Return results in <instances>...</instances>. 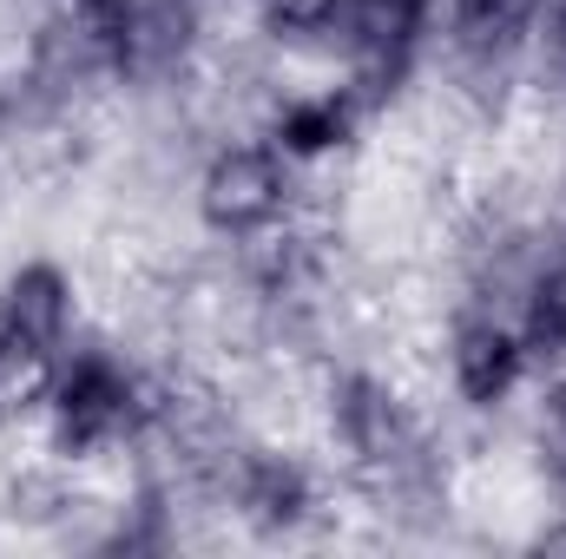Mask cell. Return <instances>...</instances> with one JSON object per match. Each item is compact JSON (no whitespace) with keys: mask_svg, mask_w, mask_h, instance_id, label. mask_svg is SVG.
I'll return each mask as SVG.
<instances>
[{"mask_svg":"<svg viewBox=\"0 0 566 559\" xmlns=\"http://www.w3.org/2000/svg\"><path fill=\"white\" fill-rule=\"evenodd\" d=\"M521 342H527V362H534V356H541V362L566 356V251L527 283V296H521Z\"/></svg>","mask_w":566,"mask_h":559,"instance_id":"9","label":"cell"},{"mask_svg":"<svg viewBox=\"0 0 566 559\" xmlns=\"http://www.w3.org/2000/svg\"><path fill=\"white\" fill-rule=\"evenodd\" d=\"M336 434L356 461L369 467H396L402 454H416V428H409V409L396 402L389 382L376 376H343L336 382Z\"/></svg>","mask_w":566,"mask_h":559,"instance_id":"5","label":"cell"},{"mask_svg":"<svg viewBox=\"0 0 566 559\" xmlns=\"http://www.w3.org/2000/svg\"><path fill=\"white\" fill-rule=\"evenodd\" d=\"M547 33H541V73L566 93V0H547Z\"/></svg>","mask_w":566,"mask_h":559,"instance_id":"12","label":"cell"},{"mask_svg":"<svg viewBox=\"0 0 566 559\" xmlns=\"http://www.w3.org/2000/svg\"><path fill=\"white\" fill-rule=\"evenodd\" d=\"M73 323V283L60 264H20L0 289V376L46 369Z\"/></svg>","mask_w":566,"mask_h":559,"instance_id":"3","label":"cell"},{"mask_svg":"<svg viewBox=\"0 0 566 559\" xmlns=\"http://www.w3.org/2000/svg\"><path fill=\"white\" fill-rule=\"evenodd\" d=\"M349 20H356V0H264V33H277L290 46L349 33Z\"/></svg>","mask_w":566,"mask_h":559,"instance_id":"10","label":"cell"},{"mask_svg":"<svg viewBox=\"0 0 566 559\" xmlns=\"http://www.w3.org/2000/svg\"><path fill=\"white\" fill-rule=\"evenodd\" d=\"M356 133V93H316V99H290L277 119V151L283 158H323Z\"/></svg>","mask_w":566,"mask_h":559,"instance_id":"7","label":"cell"},{"mask_svg":"<svg viewBox=\"0 0 566 559\" xmlns=\"http://www.w3.org/2000/svg\"><path fill=\"white\" fill-rule=\"evenodd\" d=\"M310 507H316L310 474L290 454H244L238 461V514L258 534H290L296 520H310Z\"/></svg>","mask_w":566,"mask_h":559,"instance_id":"6","label":"cell"},{"mask_svg":"<svg viewBox=\"0 0 566 559\" xmlns=\"http://www.w3.org/2000/svg\"><path fill=\"white\" fill-rule=\"evenodd\" d=\"M46 428L60 454L86 461L139 428V382L113 356H73L46 389Z\"/></svg>","mask_w":566,"mask_h":559,"instance_id":"1","label":"cell"},{"mask_svg":"<svg viewBox=\"0 0 566 559\" xmlns=\"http://www.w3.org/2000/svg\"><path fill=\"white\" fill-rule=\"evenodd\" d=\"M198 211L218 238H264L290 211V158L277 145H224L198 178Z\"/></svg>","mask_w":566,"mask_h":559,"instance_id":"2","label":"cell"},{"mask_svg":"<svg viewBox=\"0 0 566 559\" xmlns=\"http://www.w3.org/2000/svg\"><path fill=\"white\" fill-rule=\"evenodd\" d=\"M534 441H541V467H547V481L566 494V382L560 389H547L541 421H534Z\"/></svg>","mask_w":566,"mask_h":559,"instance_id":"11","label":"cell"},{"mask_svg":"<svg viewBox=\"0 0 566 559\" xmlns=\"http://www.w3.org/2000/svg\"><path fill=\"white\" fill-rule=\"evenodd\" d=\"M547 0H454V40L474 60H501L507 46H521V33L541 20Z\"/></svg>","mask_w":566,"mask_h":559,"instance_id":"8","label":"cell"},{"mask_svg":"<svg viewBox=\"0 0 566 559\" xmlns=\"http://www.w3.org/2000/svg\"><path fill=\"white\" fill-rule=\"evenodd\" d=\"M448 369H454L461 402H474V409L507 402V395L521 389V376H527V342H521V323H501V316H461V323H454Z\"/></svg>","mask_w":566,"mask_h":559,"instance_id":"4","label":"cell"}]
</instances>
